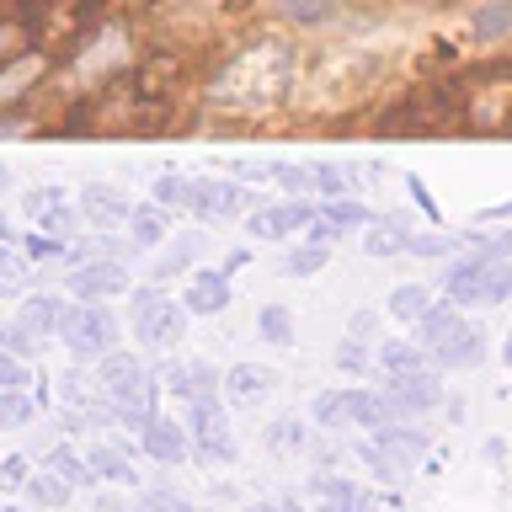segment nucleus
I'll list each match as a JSON object with an SVG mask.
<instances>
[{"label":"nucleus","mask_w":512,"mask_h":512,"mask_svg":"<svg viewBox=\"0 0 512 512\" xmlns=\"http://www.w3.org/2000/svg\"><path fill=\"white\" fill-rule=\"evenodd\" d=\"M512 32V0H480L470 11V38L475 43H496Z\"/></svg>","instance_id":"obj_20"},{"label":"nucleus","mask_w":512,"mask_h":512,"mask_svg":"<svg viewBox=\"0 0 512 512\" xmlns=\"http://www.w3.org/2000/svg\"><path fill=\"white\" fill-rule=\"evenodd\" d=\"M128 326H134V342H139V347L171 352V347L187 336V304L171 299L160 283L134 288V299H128Z\"/></svg>","instance_id":"obj_4"},{"label":"nucleus","mask_w":512,"mask_h":512,"mask_svg":"<svg viewBox=\"0 0 512 512\" xmlns=\"http://www.w3.org/2000/svg\"><path fill=\"white\" fill-rule=\"evenodd\" d=\"M0 347L32 363V358H38V347H43V336H32V331L22 326V320H6V326H0Z\"/></svg>","instance_id":"obj_39"},{"label":"nucleus","mask_w":512,"mask_h":512,"mask_svg":"<svg viewBox=\"0 0 512 512\" xmlns=\"http://www.w3.org/2000/svg\"><path fill=\"white\" fill-rule=\"evenodd\" d=\"M27 384H38L32 368H27V358H16V352L0 347V390H27Z\"/></svg>","instance_id":"obj_43"},{"label":"nucleus","mask_w":512,"mask_h":512,"mask_svg":"<svg viewBox=\"0 0 512 512\" xmlns=\"http://www.w3.org/2000/svg\"><path fill=\"white\" fill-rule=\"evenodd\" d=\"M246 262H251V251L240 246V251H230V256H224V272H240V267H246Z\"/></svg>","instance_id":"obj_56"},{"label":"nucleus","mask_w":512,"mask_h":512,"mask_svg":"<svg viewBox=\"0 0 512 512\" xmlns=\"http://www.w3.org/2000/svg\"><path fill=\"white\" fill-rule=\"evenodd\" d=\"M0 512H22V507H0Z\"/></svg>","instance_id":"obj_62"},{"label":"nucleus","mask_w":512,"mask_h":512,"mask_svg":"<svg viewBox=\"0 0 512 512\" xmlns=\"http://www.w3.org/2000/svg\"><path fill=\"white\" fill-rule=\"evenodd\" d=\"M59 203H64V187H32V192H22V208L32 219L48 214V208H59Z\"/></svg>","instance_id":"obj_48"},{"label":"nucleus","mask_w":512,"mask_h":512,"mask_svg":"<svg viewBox=\"0 0 512 512\" xmlns=\"http://www.w3.org/2000/svg\"><path fill=\"white\" fill-rule=\"evenodd\" d=\"M32 411H38V400L27 390H0V432H22L32 422Z\"/></svg>","instance_id":"obj_34"},{"label":"nucleus","mask_w":512,"mask_h":512,"mask_svg":"<svg viewBox=\"0 0 512 512\" xmlns=\"http://www.w3.org/2000/svg\"><path fill=\"white\" fill-rule=\"evenodd\" d=\"M0 240H11V219L6 214H0Z\"/></svg>","instance_id":"obj_60"},{"label":"nucleus","mask_w":512,"mask_h":512,"mask_svg":"<svg viewBox=\"0 0 512 512\" xmlns=\"http://www.w3.org/2000/svg\"><path fill=\"white\" fill-rule=\"evenodd\" d=\"M64 310H70V304H64V294H27L22 310H16V320H22L32 336H43V342H48V336H59Z\"/></svg>","instance_id":"obj_16"},{"label":"nucleus","mask_w":512,"mask_h":512,"mask_svg":"<svg viewBox=\"0 0 512 512\" xmlns=\"http://www.w3.org/2000/svg\"><path fill=\"white\" fill-rule=\"evenodd\" d=\"M219 384H224L219 368H208V363H187V390H182V400H219Z\"/></svg>","instance_id":"obj_36"},{"label":"nucleus","mask_w":512,"mask_h":512,"mask_svg":"<svg viewBox=\"0 0 512 512\" xmlns=\"http://www.w3.org/2000/svg\"><path fill=\"white\" fill-rule=\"evenodd\" d=\"M166 224H171V214L155 198L150 203H134V214H128V240H134L139 251H155L160 240H166Z\"/></svg>","instance_id":"obj_19"},{"label":"nucleus","mask_w":512,"mask_h":512,"mask_svg":"<svg viewBox=\"0 0 512 512\" xmlns=\"http://www.w3.org/2000/svg\"><path fill=\"white\" fill-rule=\"evenodd\" d=\"M368 331H374V315H368V310L352 315V336H368Z\"/></svg>","instance_id":"obj_57"},{"label":"nucleus","mask_w":512,"mask_h":512,"mask_svg":"<svg viewBox=\"0 0 512 512\" xmlns=\"http://www.w3.org/2000/svg\"><path fill=\"white\" fill-rule=\"evenodd\" d=\"M96 390L107 395L112 416H118L123 427H134V432L160 411V384H155L150 368H144L139 352H123V347L107 352V358L96 363Z\"/></svg>","instance_id":"obj_2"},{"label":"nucleus","mask_w":512,"mask_h":512,"mask_svg":"<svg viewBox=\"0 0 512 512\" xmlns=\"http://www.w3.org/2000/svg\"><path fill=\"white\" fill-rule=\"evenodd\" d=\"M427 358L438 363V368H475L480 358H486V331L470 326V320H459V326L448 331L443 342L427 352Z\"/></svg>","instance_id":"obj_14"},{"label":"nucleus","mask_w":512,"mask_h":512,"mask_svg":"<svg viewBox=\"0 0 512 512\" xmlns=\"http://www.w3.org/2000/svg\"><path fill=\"white\" fill-rule=\"evenodd\" d=\"M150 198L176 214V208H187V198H192V176H182V171H160L155 187H150Z\"/></svg>","instance_id":"obj_35"},{"label":"nucleus","mask_w":512,"mask_h":512,"mask_svg":"<svg viewBox=\"0 0 512 512\" xmlns=\"http://www.w3.org/2000/svg\"><path fill=\"white\" fill-rule=\"evenodd\" d=\"M272 182H283L288 192H315V166H294V160H278V166H267Z\"/></svg>","instance_id":"obj_42"},{"label":"nucleus","mask_w":512,"mask_h":512,"mask_svg":"<svg viewBox=\"0 0 512 512\" xmlns=\"http://www.w3.org/2000/svg\"><path fill=\"white\" fill-rule=\"evenodd\" d=\"M75 496V486L64 475H54V470H32V480H27V502L32 507H64Z\"/></svg>","instance_id":"obj_27"},{"label":"nucleus","mask_w":512,"mask_h":512,"mask_svg":"<svg viewBox=\"0 0 512 512\" xmlns=\"http://www.w3.org/2000/svg\"><path fill=\"white\" fill-rule=\"evenodd\" d=\"M448 299H454L459 310L512 299V251H491L486 246V251L464 256L459 267H448Z\"/></svg>","instance_id":"obj_3"},{"label":"nucleus","mask_w":512,"mask_h":512,"mask_svg":"<svg viewBox=\"0 0 512 512\" xmlns=\"http://www.w3.org/2000/svg\"><path fill=\"white\" fill-rule=\"evenodd\" d=\"M288 75H294V48L267 38V43L246 48V54L219 75L214 96L224 107H262V102H272V96L288 86Z\"/></svg>","instance_id":"obj_1"},{"label":"nucleus","mask_w":512,"mask_h":512,"mask_svg":"<svg viewBox=\"0 0 512 512\" xmlns=\"http://www.w3.org/2000/svg\"><path fill=\"white\" fill-rule=\"evenodd\" d=\"M358 459L368 464V475H379V480H400V470H406V464H400V459L390 454V448H379L374 438L358 443Z\"/></svg>","instance_id":"obj_38"},{"label":"nucleus","mask_w":512,"mask_h":512,"mask_svg":"<svg viewBox=\"0 0 512 512\" xmlns=\"http://www.w3.org/2000/svg\"><path fill=\"white\" fill-rule=\"evenodd\" d=\"M374 363H379L384 379L390 374H416V368H427V347L422 342H384L374 352Z\"/></svg>","instance_id":"obj_25"},{"label":"nucleus","mask_w":512,"mask_h":512,"mask_svg":"<svg viewBox=\"0 0 512 512\" xmlns=\"http://www.w3.org/2000/svg\"><path fill=\"white\" fill-rule=\"evenodd\" d=\"M75 208L70 203H59V208H48V214H38V230L43 235H64V240H70V230H75Z\"/></svg>","instance_id":"obj_47"},{"label":"nucleus","mask_w":512,"mask_h":512,"mask_svg":"<svg viewBox=\"0 0 512 512\" xmlns=\"http://www.w3.org/2000/svg\"><path fill=\"white\" fill-rule=\"evenodd\" d=\"M400 416H416V411H438L443 406V379L427 374V368H416V374H390L379 390Z\"/></svg>","instance_id":"obj_7"},{"label":"nucleus","mask_w":512,"mask_h":512,"mask_svg":"<svg viewBox=\"0 0 512 512\" xmlns=\"http://www.w3.org/2000/svg\"><path fill=\"white\" fill-rule=\"evenodd\" d=\"M27 480H32V459L27 454H6V459H0V486H6V491H27Z\"/></svg>","instance_id":"obj_46"},{"label":"nucleus","mask_w":512,"mask_h":512,"mask_svg":"<svg viewBox=\"0 0 512 512\" xmlns=\"http://www.w3.org/2000/svg\"><path fill=\"white\" fill-rule=\"evenodd\" d=\"M272 368H262V363H235L230 374H224V390H230V400H240V406H256L267 390H272Z\"/></svg>","instance_id":"obj_18"},{"label":"nucleus","mask_w":512,"mask_h":512,"mask_svg":"<svg viewBox=\"0 0 512 512\" xmlns=\"http://www.w3.org/2000/svg\"><path fill=\"white\" fill-rule=\"evenodd\" d=\"M139 507H144V512H198L192 502H182L176 491H144V496H139Z\"/></svg>","instance_id":"obj_49"},{"label":"nucleus","mask_w":512,"mask_h":512,"mask_svg":"<svg viewBox=\"0 0 512 512\" xmlns=\"http://www.w3.org/2000/svg\"><path fill=\"white\" fill-rule=\"evenodd\" d=\"M22 288H27V251L0 240V299H16Z\"/></svg>","instance_id":"obj_31"},{"label":"nucleus","mask_w":512,"mask_h":512,"mask_svg":"<svg viewBox=\"0 0 512 512\" xmlns=\"http://www.w3.org/2000/svg\"><path fill=\"white\" fill-rule=\"evenodd\" d=\"M203 251H208V235H198V230H192V235H176V240H171V256H160V262H155V283L182 278V272L198 262Z\"/></svg>","instance_id":"obj_22"},{"label":"nucleus","mask_w":512,"mask_h":512,"mask_svg":"<svg viewBox=\"0 0 512 512\" xmlns=\"http://www.w3.org/2000/svg\"><path fill=\"white\" fill-rule=\"evenodd\" d=\"M139 448L150 454L155 464H182L187 454H192V432H187V422H176V416H150V422L139 427Z\"/></svg>","instance_id":"obj_8"},{"label":"nucleus","mask_w":512,"mask_h":512,"mask_svg":"<svg viewBox=\"0 0 512 512\" xmlns=\"http://www.w3.org/2000/svg\"><path fill=\"white\" fill-rule=\"evenodd\" d=\"M267 512H304L299 502H278V507H267Z\"/></svg>","instance_id":"obj_58"},{"label":"nucleus","mask_w":512,"mask_h":512,"mask_svg":"<svg viewBox=\"0 0 512 512\" xmlns=\"http://www.w3.org/2000/svg\"><path fill=\"white\" fill-rule=\"evenodd\" d=\"M427 310H432V294H427L422 283H400L395 294H390V315H395V320H411V326H416Z\"/></svg>","instance_id":"obj_32"},{"label":"nucleus","mask_w":512,"mask_h":512,"mask_svg":"<svg viewBox=\"0 0 512 512\" xmlns=\"http://www.w3.org/2000/svg\"><path fill=\"white\" fill-rule=\"evenodd\" d=\"M315 219H320V208L310 198H294V203L262 208V214H246V230H251V240H283L288 230H304Z\"/></svg>","instance_id":"obj_12"},{"label":"nucleus","mask_w":512,"mask_h":512,"mask_svg":"<svg viewBox=\"0 0 512 512\" xmlns=\"http://www.w3.org/2000/svg\"><path fill=\"white\" fill-rule=\"evenodd\" d=\"M123 54H128V32H123V27H107L102 38L91 43V54H80L75 70H80V75H102L107 64H118Z\"/></svg>","instance_id":"obj_24"},{"label":"nucleus","mask_w":512,"mask_h":512,"mask_svg":"<svg viewBox=\"0 0 512 512\" xmlns=\"http://www.w3.org/2000/svg\"><path fill=\"white\" fill-rule=\"evenodd\" d=\"M230 299H235V288H230V272L224 267H198L182 288L187 315H219V310H230Z\"/></svg>","instance_id":"obj_10"},{"label":"nucleus","mask_w":512,"mask_h":512,"mask_svg":"<svg viewBox=\"0 0 512 512\" xmlns=\"http://www.w3.org/2000/svg\"><path fill=\"white\" fill-rule=\"evenodd\" d=\"M118 240H112L107 230H91L86 240H75L70 246V267H80V262H118Z\"/></svg>","instance_id":"obj_33"},{"label":"nucleus","mask_w":512,"mask_h":512,"mask_svg":"<svg viewBox=\"0 0 512 512\" xmlns=\"http://www.w3.org/2000/svg\"><path fill=\"white\" fill-rule=\"evenodd\" d=\"M315 192H326V198H352V171L326 160V166H315Z\"/></svg>","instance_id":"obj_40"},{"label":"nucleus","mask_w":512,"mask_h":512,"mask_svg":"<svg viewBox=\"0 0 512 512\" xmlns=\"http://www.w3.org/2000/svg\"><path fill=\"white\" fill-rule=\"evenodd\" d=\"M187 432H192V448L198 459H219V464H235V432L224 422V406L219 400H187Z\"/></svg>","instance_id":"obj_6"},{"label":"nucleus","mask_w":512,"mask_h":512,"mask_svg":"<svg viewBox=\"0 0 512 512\" xmlns=\"http://www.w3.org/2000/svg\"><path fill=\"white\" fill-rule=\"evenodd\" d=\"M70 294L75 299H118L128 294V267L123 262H80L70 267Z\"/></svg>","instance_id":"obj_11"},{"label":"nucleus","mask_w":512,"mask_h":512,"mask_svg":"<svg viewBox=\"0 0 512 512\" xmlns=\"http://www.w3.org/2000/svg\"><path fill=\"white\" fill-rule=\"evenodd\" d=\"M326 262H331L326 246H304V251H294V256L283 262V272H288V278H310V272H320Z\"/></svg>","instance_id":"obj_44"},{"label":"nucleus","mask_w":512,"mask_h":512,"mask_svg":"<svg viewBox=\"0 0 512 512\" xmlns=\"http://www.w3.org/2000/svg\"><path fill=\"white\" fill-rule=\"evenodd\" d=\"M278 6H283V16H294V22H304V27H310V22H331V0H278Z\"/></svg>","instance_id":"obj_45"},{"label":"nucleus","mask_w":512,"mask_h":512,"mask_svg":"<svg viewBox=\"0 0 512 512\" xmlns=\"http://www.w3.org/2000/svg\"><path fill=\"white\" fill-rule=\"evenodd\" d=\"M240 203H246V187H240V182H230V176H203V182H192V198H187V214L192 219H230L235 214V208Z\"/></svg>","instance_id":"obj_9"},{"label":"nucleus","mask_w":512,"mask_h":512,"mask_svg":"<svg viewBox=\"0 0 512 512\" xmlns=\"http://www.w3.org/2000/svg\"><path fill=\"white\" fill-rule=\"evenodd\" d=\"M384 224H374V230L363 235V246L368 256H400V251H411V235H406V224H400L395 214H379Z\"/></svg>","instance_id":"obj_26"},{"label":"nucleus","mask_w":512,"mask_h":512,"mask_svg":"<svg viewBox=\"0 0 512 512\" xmlns=\"http://www.w3.org/2000/svg\"><path fill=\"white\" fill-rule=\"evenodd\" d=\"M128 214H134L128 192L107 187V182H86V192H80V219L91 230H118V224H128Z\"/></svg>","instance_id":"obj_13"},{"label":"nucleus","mask_w":512,"mask_h":512,"mask_svg":"<svg viewBox=\"0 0 512 512\" xmlns=\"http://www.w3.org/2000/svg\"><path fill=\"white\" fill-rule=\"evenodd\" d=\"M38 75H43V54H22L16 64H6V70H0V102H16Z\"/></svg>","instance_id":"obj_29"},{"label":"nucleus","mask_w":512,"mask_h":512,"mask_svg":"<svg viewBox=\"0 0 512 512\" xmlns=\"http://www.w3.org/2000/svg\"><path fill=\"white\" fill-rule=\"evenodd\" d=\"M267 443H272V448H283V454H304V448H310V432H304L299 416H283V422H272Z\"/></svg>","instance_id":"obj_37"},{"label":"nucleus","mask_w":512,"mask_h":512,"mask_svg":"<svg viewBox=\"0 0 512 512\" xmlns=\"http://www.w3.org/2000/svg\"><path fill=\"white\" fill-rule=\"evenodd\" d=\"M454 246H459L454 235H411V256H422V262L427 256H448Z\"/></svg>","instance_id":"obj_51"},{"label":"nucleus","mask_w":512,"mask_h":512,"mask_svg":"<svg viewBox=\"0 0 512 512\" xmlns=\"http://www.w3.org/2000/svg\"><path fill=\"white\" fill-rule=\"evenodd\" d=\"M96 512H144V507L128 502V496H118V491H102L96 496Z\"/></svg>","instance_id":"obj_54"},{"label":"nucleus","mask_w":512,"mask_h":512,"mask_svg":"<svg viewBox=\"0 0 512 512\" xmlns=\"http://www.w3.org/2000/svg\"><path fill=\"white\" fill-rule=\"evenodd\" d=\"M406 192H411V203L422 208L427 219H438V198H432V192H427V182H422V176H406Z\"/></svg>","instance_id":"obj_53"},{"label":"nucleus","mask_w":512,"mask_h":512,"mask_svg":"<svg viewBox=\"0 0 512 512\" xmlns=\"http://www.w3.org/2000/svg\"><path fill=\"white\" fill-rule=\"evenodd\" d=\"M0 192H11V171L6 166H0Z\"/></svg>","instance_id":"obj_61"},{"label":"nucleus","mask_w":512,"mask_h":512,"mask_svg":"<svg viewBox=\"0 0 512 512\" xmlns=\"http://www.w3.org/2000/svg\"><path fill=\"white\" fill-rule=\"evenodd\" d=\"M256 331H262V342H272V347H294V336H299L294 315H288L283 304H262V310H256Z\"/></svg>","instance_id":"obj_28"},{"label":"nucleus","mask_w":512,"mask_h":512,"mask_svg":"<svg viewBox=\"0 0 512 512\" xmlns=\"http://www.w3.org/2000/svg\"><path fill=\"white\" fill-rule=\"evenodd\" d=\"M459 320H464V315H459V304H454V299H432V310H427L422 320H416V342H422V347L432 352L448 331L459 326Z\"/></svg>","instance_id":"obj_23"},{"label":"nucleus","mask_w":512,"mask_h":512,"mask_svg":"<svg viewBox=\"0 0 512 512\" xmlns=\"http://www.w3.org/2000/svg\"><path fill=\"white\" fill-rule=\"evenodd\" d=\"M475 224H512V203H491V208H480Z\"/></svg>","instance_id":"obj_55"},{"label":"nucleus","mask_w":512,"mask_h":512,"mask_svg":"<svg viewBox=\"0 0 512 512\" xmlns=\"http://www.w3.org/2000/svg\"><path fill=\"white\" fill-rule=\"evenodd\" d=\"M374 443L390 448L400 464H416V459L427 454V432H416V427H406V422H384V427H374Z\"/></svg>","instance_id":"obj_21"},{"label":"nucleus","mask_w":512,"mask_h":512,"mask_svg":"<svg viewBox=\"0 0 512 512\" xmlns=\"http://www.w3.org/2000/svg\"><path fill=\"white\" fill-rule=\"evenodd\" d=\"M86 464L96 470V480H107V486H139V470H134V459H128L123 443H86Z\"/></svg>","instance_id":"obj_15"},{"label":"nucleus","mask_w":512,"mask_h":512,"mask_svg":"<svg viewBox=\"0 0 512 512\" xmlns=\"http://www.w3.org/2000/svg\"><path fill=\"white\" fill-rule=\"evenodd\" d=\"M43 470L64 475L75 491H96V486H102V480H96V470L86 464V454H75L70 443H54V448H43Z\"/></svg>","instance_id":"obj_17"},{"label":"nucleus","mask_w":512,"mask_h":512,"mask_svg":"<svg viewBox=\"0 0 512 512\" xmlns=\"http://www.w3.org/2000/svg\"><path fill=\"white\" fill-rule=\"evenodd\" d=\"M310 416H315L320 427H336V422H342V390H326V395H315Z\"/></svg>","instance_id":"obj_50"},{"label":"nucleus","mask_w":512,"mask_h":512,"mask_svg":"<svg viewBox=\"0 0 512 512\" xmlns=\"http://www.w3.org/2000/svg\"><path fill=\"white\" fill-rule=\"evenodd\" d=\"M118 336H123V326L102 299H80L59 320V342L75 363H102L107 352H118Z\"/></svg>","instance_id":"obj_5"},{"label":"nucleus","mask_w":512,"mask_h":512,"mask_svg":"<svg viewBox=\"0 0 512 512\" xmlns=\"http://www.w3.org/2000/svg\"><path fill=\"white\" fill-rule=\"evenodd\" d=\"M502 363L512 368V331H507V347H502Z\"/></svg>","instance_id":"obj_59"},{"label":"nucleus","mask_w":512,"mask_h":512,"mask_svg":"<svg viewBox=\"0 0 512 512\" xmlns=\"http://www.w3.org/2000/svg\"><path fill=\"white\" fill-rule=\"evenodd\" d=\"M22 251H27V262H54V256L70 251V240H64V235H43V230H32V235L22 240Z\"/></svg>","instance_id":"obj_41"},{"label":"nucleus","mask_w":512,"mask_h":512,"mask_svg":"<svg viewBox=\"0 0 512 512\" xmlns=\"http://www.w3.org/2000/svg\"><path fill=\"white\" fill-rule=\"evenodd\" d=\"M336 368H347V374H363V368H368V347L358 342V336L336 347Z\"/></svg>","instance_id":"obj_52"},{"label":"nucleus","mask_w":512,"mask_h":512,"mask_svg":"<svg viewBox=\"0 0 512 512\" xmlns=\"http://www.w3.org/2000/svg\"><path fill=\"white\" fill-rule=\"evenodd\" d=\"M320 219H326L331 230L342 235V230H358V224H374L379 214H368L358 198H326V203H320Z\"/></svg>","instance_id":"obj_30"}]
</instances>
